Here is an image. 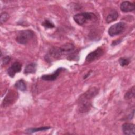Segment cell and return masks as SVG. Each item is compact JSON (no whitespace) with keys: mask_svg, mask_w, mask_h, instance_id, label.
<instances>
[{"mask_svg":"<svg viewBox=\"0 0 135 135\" xmlns=\"http://www.w3.org/2000/svg\"><path fill=\"white\" fill-rule=\"evenodd\" d=\"M126 25L123 22H120L111 25L108 30V34L111 36H115L122 33L126 28Z\"/></svg>","mask_w":135,"mask_h":135,"instance_id":"277c9868","label":"cell"},{"mask_svg":"<svg viewBox=\"0 0 135 135\" xmlns=\"http://www.w3.org/2000/svg\"><path fill=\"white\" fill-rule=\"evenodd\" d=\"M11 61V57L9 56H6L5 57H4L2 61V63L3 65H6L7 64L9 61Z\"/></svg>","mask_w":135,"mask_h":135,"instance_id":"44dd1931","label":"cell"},{"mask_svg":"<svg viewBox=\"0 0 135 135\" xmlns=\"http://www.w3.org/2000/svg\"><path fill=\"white\" fill-rule=\"evenodd\" d=\"M99 90L97 88L93 87L88 89L83 93L78 101V110L81 113L88 112L92 107V100L98 94Z\"/></svg>","mask_w":135,"mask_h":135,"instance_id":"6da1fadb","label":"cell"},{"mask_svg":"<svg viewBox=\"0 0 135 135\" xmlns=\"http://www.w3.org/2000/svg\"><path fill=\"white\" fill-rule=\"evenodd\" d=\"M51 127L49 126H46V127H42L40 128H30L28 129L25 130V132L26 133H32L35 132L37 131H45L49 129H50Z\"/></svg>","mask_w":135,"mask_h":135,"instance_id":"2e32d148","label":"cell"},{"mask_svg":"<svg viewBox=\"0 0 135 135\" xmlns=\"http://www.w3.org/2000/svg\"><path fill=\"white\" fill-rule=\"evenodd\" d=\"M15 87L21 91H25L26 89V84L23 80H18L14 85Z\"/></svg>","mask_w":135,"mask_h":135,"instance_id":"9a60e30c","label":"cell"},{"mask_svg":"<svg viewBox=\"0 0 135 135\" xmlns=\"http://www.w3.org/2000/svg\"><path fill=\"white\" fill-rule=\"evenodd\" d=\"M34 33L31 30H24L18 32L16 37V41L21 44L27 43L34 36Z\"/></svg>","mask_w":135,"mask_h":135,"instance_id":"7a4b0ae2","label":"cell"},{"mask_svg":"<svg viewBox=\"0 0 135 135\" xmlns=\"http://www.w3.org/2000/svg\"><path fill=\"white\" fill-rule=\"evenodd\" d=\"M60 49L62 54H68L72 53L74 50V46L71 43H66L60 47Z\"/></svg>","mask_w":135,"mask_h":135,"instance_id":"7c38bea8","label":"cell"},{"mask_svg":"<svg viewBox=\"0 0 135 135\" xmlns=\"http://www.w3.org/2000/svg\"><path fill=\"white\" fill-rule=\"evenodd\" d=\"M130 59L126 57H121L119 60V62L121 66L128 65L130 63Z\"/></svg>","mask_w":135,"mask_h":135,"instance_id":"d6986e66","label":"cell"},{"mask_svg":"<svg viewBox=\"0 0 135 135\" xmlns=\"http://www.w3.org/2000/svg\"><path fill=\"white\" fill-rule=\"evenodd\" d=\"M18 93L14 90H10L5 97L4 98L2 106L4 108L8 107L11 104H13L15 101L17 99Z\"/></svg>","mask_w":135,"mask_h":135,"instance_id":"5b68a950","label":"cell"},{"mask_svg":"<svg viewBox=\"0 0 135 135\" xmlns=\"http://www.w3.org/2000/svg\"><path fill=\"white\" fill-rule=\"evenodd\" d=\"M36 70V64L34 63H31L27 64L24 69V73L26 74L34 73Z\"/></svg>","mask_w":135,"mask_h":135,"instance_id":"5bb4252c","label":"cell"},{"mask_svg":"<svg viewBox=\"0 0 135 135\" xmlns=\"http://www.w3.org/2000/svg\"><path fill=\"white\" fill-rule=\"evenodd\" d=\"M134 124L130 123H125L122 126V130L124 134L134 135L135 134Z\"/></svg>","mask_w":135,"mask_h":135,"instance_id":"9c48e42d","label":"cell"},{"mask_svg":"<svg viewBox=\"0 0 135 135\" xmlns=\"http://www.w3.org/2000/svg\"><path fill=\"white\" fill-rule=\"evenodd\" d=\"M103 53L104 51L103 49L101 47H98L88 54L85 58V61L87 63L92 62L99 59Z\"/></svg>","mask_w":135,"mask_h":135,"instance_id":"8992f818","label":"cell"},{"mask_svg":"<svg viewBox=\"0 0 135 135\" xmlns=\"http://www.w3.org/2000/svg\"><path fill=\"white\" fill-rule=\"evenodd\" d=\"M95 17V15L92 12H83L74 15L73 16V19L78 24L82 25L88 21L91 20Z\"/></svg>","mask_w":135,"mask_h":135,"instance_id":"3957f363","label":"cell"},{"mask_svg":"<svg viewBox=\"0 0 135 135\" xmlns=\"http://www.w3.org/2000/svg\"><path fill=\"white\" fill-rule=\"evenodd\" d=\"M135 5L129 1H123L120 5V9L123 12H130L134 11Z\"/></svg>","mask_w":135,"mask_h":135,"instance_id":"30bf717a","label":"cell"},{"mask_svg":"<svg viewBox=\"0 0 135 135\" xmlns=\"http://www.w3.org/2000/svg\"><path fill=\"white\" fill-rule=\"evenodd\" d=\"M49 55L54 59L59 58L62 55L60 47L56 46L51 47L49 51Z\"/></svg>","mask_w":135,"mask_h":135,"instance_id":"8fae6325","label":"cell"},{"mask_svg":"<svg viewBox=\"0 0 135 135\" xmlns=\"http://www.w3.org/2000/svg\"><path fill=\"white\" fill-rule=\"evenodd\" d=\"M22 69V64L18 62H15L8 69L7 73L11 78H13L16 73L20 72Z\"/></svg>","mask_w":135,"mask_h":135,"instance_id":"ba28073f","label":"cell"},{"mask_svg":"<svg viewBox=\"0 0 135 135\" xmlns=\"http://www.w3.org/2000/svg\"><path fill=\"white\" fill-rule=\"evenodd\" d=\"M42 25L44 27H45V28H52L54 27V25L51 21H50L47 20L44 21L43 22Z\"/></svg>","mask_w":135,"mask_h":135,"instance_id":"ffe728a7","label":"cell"},{"mask_svg":"<svg viewBox=\"0 0 135 135\" xmlns=\"http://www.w3.org/2000/svg\"><path fill=\"white\" fill-rule=\"evenodd\" d=\"M134 86H133L131 88H130L124 94V98L126 100H128L131 99V98H133L134 97Z\"/></svg>","mask_w":135,"mask_h":135,"instance_id":"e0dca14e","label":"cell"},{"mask_svg":"<svg viewBox=\"0 0 135 135\" xmlns=\"http://www.w3.org/2000/svg\"><path fill=\"white\" fill-rule=\"evenodd\" d=\"M64 69L60 67L58 69H57L53 73H52V74H45V75H43L41 76V79L44 80V81H53L54 80H55L59 76V74H60V73L64 70Z\"/></svg>","mask_w":135,"mask_h":135,"instance_id":"52a82bcc","label":"cell"},{"mask_svg":"<svg viewBox=\"0 0 135 135\" xmlns=\"http://www.w3.org/2000/svg\"><path fill=\"white\" fill-rule=\"evenodd\" d=\"M9 18V14L6 12L2 13L0 16V23L2 25L5 22H6Z\"/></svg>","mask_w":135,"mask_h":135,"instance_id":"ac0fdd59","label":"cell"},{"mask_svg":"<svg viewBox=\"0 0 135 135\" xmlns=\"http://www.w3.org/2000/svg\"><path fill=\"white\" fill-rule=\"evenodd\" d=\"M119 17V14L116 11H112L106 17V22L108 24L115 21Z\"/></svg>","mask_w":135,"mask_h":135,"instance_id":"4fadbf2b","label":"cell"}]
</instances>
